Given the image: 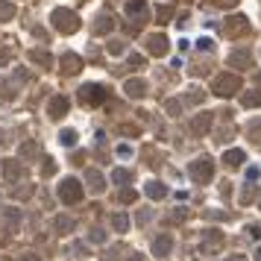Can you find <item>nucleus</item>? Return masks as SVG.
I'll return each instance as SVG.
<instances>
[{"mask_svg":"<svg viewBox=\"0 0 261 261\" xmlns=\"http://www.w3.org/2000/svg\"><path fill=\"white\" fill-rule=\"evenodd\" d=\"M53 27H56L59 33H73V30L79 27V18L73 15L70 9H56V12H53Z\"/></svg>","mask_w":261,"mask_h":261,"instance_id":"obj_1","label":"nucleus"},{"mask_svg":"<svg viewBox=\"0 0 261 261\" xmlns=\"http://www.w3.org/2000/svg\"><path fill=\"white\" fill-rule=\"evenodd\" d=\"M123 91H126L129 97H141V94L147 91V85H144L141 79H126V85H123Z\"/></svg>","mask_w":261,"mask_h":261,"instance_id":"obj_12","label":"nucleus"},{"mask_svg":"<svg viewBox=\"0 0 261 261\" xmlns=\"http://www.w3.org/2000/svg\"><path fill=\"white\" fill-rule=\"evenodd\" d=\"M121 200L123 203H132V200H135V191H121Z\"/></svg>","mask_w":261,"mask_h":261,"instance_id":"obj_29","label":"nucleus"},{"mask_svg":"<svg viewBox=\"0 0 261 261\" xmlns=\"http://www.w3.org/2000/svg\"><path fill=\"white\" fill-rule=\"evenodd\" d=\"M109 30H112V18L103 15V18H100V24L94 27V33H109Z\"/></svg>","mask_w":261,"mask_h":261,"instance_id":"obj_20","label":"nucleus"},{"mask_svg":"<svg viewBox=\"0 0 261 261\" xmlns=\"http://www.w3.org/2000/svg\"><path fill=\"white\" fill-rule=\"evenodd\" d=\"M88 182L94 185V191H103V176H100V173H94V170H91V173H88Z\"/></svg>","mask_w":261,"mask_h":261,"instance_id":"obj_22","label":"nucleus"},{"mask_svg":"<svg viewBox=\"0 0 261 261\" xmlns=\"http://www.w3.org/2000/svg\"><path fill=\"white\" fill-rule=\"evenodd\" d=\"M226 33H229V35H244V33H249V24H246V18H244V15L229 18V21H226Z\"/></svg>","mask_w":261,"mask_h":261,"instance_id":"obj_5","label":"nucleus"},{"mask_svg":"<svg viewBox=\"0 0 261 261\" xmlns=\"http://www.w3.org/2000/svg\"><path fill=\"white\" fill-rule=\"evenodd\" d=\"M65 109H68V100H65V97H53L50 106H47V115H50V118H62Z\"/></svg>","mask_w":261,"mask_h":261,"instance_id":"obj_10","label":"nucleus"},{"mask_svg":"<svg viewBox=\"0 0 261 261\" xmlns=\"http://www.w3.org/2000/svg\"><path fill=\"white\" fill-rule=\"evenodd\" d=\"M147 50L153 53V56H164L167 53V38L164 35H150L147 38Z\"/></svg>","mask_w":261,"mask_h":261,"instance_id":"obj_7","label":"nucleus"},{"mask_svg":"<svg viewBox=\"0 0 261 261\" xmlns=\"http://www.w3.org/2000/svg\"><path fill=\"white\" fill-rule=\"evenodd\" d=\"M258 176H261L258 167H246V179H249V182H252V179H258Z\"/></svg>","mask_w":261,"mask_h":261,"instance_id":"obj_28","label":"nucleus"},{"mask_svg":"<svg viewBox=\"0 0 261 261\" xmlns=\"http://www.w3.org/2000/svg\"><path fill=\"white\" fill-rule=\"evenodd\" d=\"M15 15V6L12 3H0V18H12Z\"/></svg>","mask_w":261,"mask_h":261,"instance_id":"obj_24","label":"nucleus"},{"mask_svg":"<svg viewBox=\"0 0 261 261\" xmlns=\"http://www.w3.org/2000/svg\"><path fill=\"white\" fill-rule=\"evenodd\" d=\"M255 261H261V246H258V252H255Z\"/></svg>","mask_w":261,"mask_h":261,"instance_id":"obj_33","label":"nucleus"},{"mask_svg":"<svg viewBox=\"0 0 261 261\" xmlns=\"http://www.w3.org/2000/svg\"><path fill=\"white\" fill-rule=\"evenodd\" d=\"M129 65H144V56H138V53H135V56H129Z\"/></svg>","mask_w":261,"mask_h":261,"instance_id":"obj_31","label":"nucleus"},{"mask_svg":"<svg viewBox=\"0 0 261 261\" xmlns=\"http://www.w3.org/2000/svg\"><path fill=\"white\" fill-rule=\"evenodd\" d=\"M62 144H65V147H76V132H68V129H65V132H62Z\"/></svg>","mask_w":261,"mask_h":261,"instance_id":"obj_23","label":"nucleus"},{"mask_svg":"<svg viewBox=\"0 0 261 261\" xmlns=\"http://www.w3.org/2000/svg\"><path fill=\"white\" fill-rule=\"evenodd\" d=\"M211 3H214V6H235L238 0H211Z\"/></svg>","mask_w":261,"mask_h":261,"instance_id":"obj_30","label":"nucleus"},{"mask_svg":"<svg viewBox=\"0 0 261 261\" xmlns=\"http://www.w3.org/2000/svg\"><path fill=\"white\" fill-rule=\"evenodd\" d=\"M197 47H200V50H211V47H214V41H211V38H200V41H197Z\"/></svg>","mask_w":261,"mask_h":261,"instance_id":"obj_27","label":"nucleus"},{"mask_svg":"<svg viewBox=\"0 0 261 261\" xmlns=\"http://www.w3.org/2000/svg\"><path fill=\"white\" fill-rule=\"evenodd\" d=\"M214 94H220V97H229V94H235V91H241V79L235 76V73H220L217 79H214Z\"/></svg>","mask_w":261,"mask_h":261,"instance_id":"obj_2","label":"nucleus"},{"mask_svg":"<svg viewBox=\"0 0 261 261\" xmlns=\"http://www.w3.org/2000/svg\"><path fill=\"white\" fill-rule=\"evenodd\" d=\"M109 53L121 56V53H123V41H112V44H109Z\"/></svg>","mask_w":261,"mask_h":261,"instance_id":"obj_25","label":"nucleus"},{"mask_svg":"<svg viewBox=\"0 0 261 261\" xmlns=\"http://www.w3.org/2000/svg\"><path fill=\"white\" fill-rule=\"evenodd\" d=\"M56 226H59V229H73V220H70V217H59Z\"/></svg>","mask_w":261,"mask_h":261,"instance_id":"obj_26","label":"nucleus"},{"mask_svg":"<svg viewBox=\"0 0 261 261\" xmlns=\"http://www.w3.org/2000/svg\"><path fill=\"white\" fill-rule=\"evenodd\" d=\"M249 50H238V53H232L229 56V65H238V68H249Z\"/></svg>","mask_w":261,"mask_h":261,"instance_id":"obj_13","label":"nucleus"},{"mask_svg":"<svg viewBox=\"0 0 261 261\" xmlns=\"http://www.w3.org/2000/svg\"><path fill=\"white\" fill-rule=\"evenodd\" d=\"M144 194H147L150 200H161V197L167 194V188H164L161 182H147V185H144Z\"/></svg>","mask_w":261,"mask_h":261,"instance_id":"obj_11","label":"nucleus"},{"mask_svg":"<svg viewBox=\"0 0 261 261\" xmlns=\"http://www.w3.org/2000/svg\"><path fill=\"white\" fill-rule=\"evenodd\" d=\"M115 229H118V232H126V229H129V217H126V214H115Z\"/></svg>","mask_w":261,"mask_h":261,"instance_id":"obj_19","label":"nucleus"},{"mask_svg":"<svg viewBox=\"0 0 261 261\" xmlns=\"http://www.w3.org/2000/svg\"><path fill=\"white\" fill-rule=\"evenodd\" d=\"M241 103L249 109V106H261V91H249V94H244V100Z\"/></svg>","mask_w":261,"mask_h":261,"instance_id":"obj_18","label":"nucleus"},{"mask_svg":"<svg viewBox=\"0 0 261 261\" xmlns=\"http://www.w3.org/2000/svg\"><path fill=\"white\" fill-rule=\"evenodd\" d=\"M129 261H141V258H138V255H132V258H129Z\"/></svg>","mask_w":261,"mask_h":261,"instance_id":"obj_34","label":"nucleus"},{"mask_svg":"<svg viewBox=\"0 0 261 261\" xmlns=\"http://www.w3.org/2000/svg\"><path fill=\"white\" fill-rule=\"evenodd\" d=\"M167 112H173V115H176V112H179V103H176V100H170V103H167Z\"/></svg>","mask_w":261,"mask_h":261,"instance_id":"obj_32","label":"nucleus"},{"mask_svg":"<svg viewBox=\"0 0 261 261\" xmlns=\"http://www.w3.org/2000/svg\"><path fill=\"white\" fill-rule=\"evenodd\" d=\"M62 65H65V70H68V73H76V70L82 68V62H79V56H76V53H68V56L62 59Z\"/></svg>","mask_w":261,"mask_h":261,"instance_id":"obj_14","label":"nucleus"},{"mask_svg":"<svg viewBox=\"0 0 261 261\" xmlns=\"http://www.w3.org/2000/svg\"><path fill=\"white\" fill-rule=\"evenodd\" d=\"M126 15L132 18V21H144L147 18V3L144 0H129L126 3Z\"/></svg>","mask_w":261,"mask_h":261,"instance_id":"obj_6","label":"nucleus"},{"mask_svg":"<svg viewBox=\"0 0 261 261\" xmlns=\"http://www.w3.org/2000/svg\"><path fill=\"white\" fill-rule=\"evenodd\" d=\"M30 56H33L35 62H41V65H50V62H53V59H50V53H44V50H33Z\"/></svg>","mask_w":261,"mask_h":261,"instance_id":"obj_21","label":"nucleus"},{"mask_svg":"<svg viewBox=\"0 0 261 261\" xmlns=\"http://www.w3.org/2000/svg\"><path fill=\"white\" fill-rule=\"evenodd\" d=\"M59 197H62V203H79V200H82L79 182H76V179H65V182L59 185Z\"/></svg>","mask_w":261,"mask_h":261,"instance_id":"obj_4","label":"nucleus"},{"mask_svg":"<svg viewBox=\"0 0 261 261\" xmlns=\"http://www.w3.org/2000/svg\"><path fill=\"white\" fill-rule=\"evenodd\" d=\"M209 123H211V115H203V118H197V121L191 123V129H194V132H206Z\"/></svg>","mask_w":261,"mask_h":261,"instance_id":"obj_17","label":"nucleus"},{"mask_svg":"<svg viewBox=\"0 0 261 261\" xmlns=\"http://www.w3.org/2000/svg\"><path fill=\"white\" fill-rule=\"evenodd\" d=\"M188 173H191V179H197V182H209L211 173H214V164H211V158H197V161L188 164Z\"/></svg>","mask_w":261,"mask_h":261,"instance_id":"obj_3","label":"nucleus"},{"mask_svg":"<svg viewBox=\"0 0 261 261\" xmlns=\"http://www.w3.org/2000/svg\"><path fill=\"white\" fill-rule=\"evenodd\" d=\"M112 182H115V185H126V182H132V173H129V170H115V173H112Z\"/></svg>","mask_w":261,"mask_h":261,"instance_id":"obj_16","label":"nucleus"},{"mask_svg":"<svg viewBox=\"0 0 261 261\" xmlns=\"http://www.w3.org/2000/svg\"><path fill=\"white\" fill-rule=\"evenodd\" d=\"M244 150H229L226 156H223V161H226L229 167H238V164H241V161H244Z\"/></svg>","mask_w":261,"mask_h":261,"instance_id":"obj_15","label":"nucleus"},{"mask_svg":"<svg viewBox=\"0 0 261 261\" xmlns=\"http://www.w3.org/2000/svg\"><path fill=\"white\" fill-rule=\"evenodd\" d=\"M82 97H85L88 103H91V100L100 103V100H106V88L103 85H85L82 88Z\"/></svg>","mask_w":261,"mask_h":261,"instance_id":"obj_9","label":"nucleus"},{"mask_svg":"<svg viewBox=\"0 0 261 261\" xmlns=\"http://www.w3.org/2000/svg\"><path fill=\"white\" fill-rule=\"evenodd\" d=\"M170 246H173V238H170V235H161V238L153 241V255H158V258H161V255H167V252H170Z\"/></svg>","mask_w":261,"mask_h":261,"instance_id":"obj_8","label":"nucleus"}]
</instances>
